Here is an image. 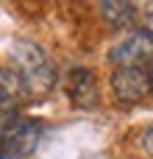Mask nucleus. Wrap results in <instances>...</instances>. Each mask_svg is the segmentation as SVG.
<instances>
[{
  "label": "nucleus",
  "mask_w": 153,
  "mask_h": 159,
  "mask_svg": "<svg viewBox=\"0 0 153 159\" xmlns=\"http://www.w3.org/2000/svg\"><path fill=\"white\" fill-rule=\"evenodd\" d=\"M98 6L111 28H131L137 20V0H98Z\"/></svg>",
  "instance_id": "obj_6"
},
{
  "label": "nucleus",
  "mask_w": 153,
  "mask_h": 159,
  "mask_svg": "<svg viewBox=\"0 0 153 159\" xmlns=\"http://www.w3.org/2000/svg\"><path fill=\"white\" fill-rule=\"evenodd\" d=\"M8 61L20 73L28 95H47L56 87V67L50 56L31 39H14L8 48Z\"/></svg>",
  "instance_id": "obj_1"
},
{
  "label": "nucleus",
  "mask_w": 153,
  "mask_h": 159,
  "mask_svg": "<svg viewBox=\"0 0 153 159\" xmlns=\"http://www.w3.org/2000/svg\"><path fill=\"white\" fill-rule=\"evenodd\" d=\"M111 67H148L153 64V31L134 28L125 39H120L109 50Z\"/></svg>",
  "instance_id": "obj_2"
},
{
  "label": "nucleus",
  "mask_w": 153,
  "mask_h": 159,
  "mask_svg": "<svg viewBox=\"0 0 153 159\" xmlns=\"http://www.w3.org/2000/svg\"><path fill=\"white\" fill-rule=\"evenodd\" d=\"M114 101L123 106H137L151 95V67H114L111 73Z\"/></svg>",
  "instance_id": "obj_3"
},
{
  "label": "nucleus",
  "mask_w": 153,
  "mask_h": 159,
  "mask_svg": "<svg viewBox=\"0 0 153 159\" xmlns=\"http://www.w3.org/2000/svg\"><path fill=\"white\" fill-rule=\"evenodd\" d=\"M20 120H22V117H20V101L11 98V95H6V92L0 89V145L6 143V137L14 131V126H17Z\"/></svg>",
  "instance_id": "obj_7"
},
{
  "label": "nucleus",
  "mask_w": 153,
  "mask_h": 159,
  "mask_svg": "<svg viewBox=\"0 0 153 159\" xmlns=\"http://www.w3.org/2000/svg\"><path fill=\"white\" fill-rule=\"evenodd\" d=\"M67 95H70L72 106H78V109H95L98 101H100L95 73L86 70V67L70 70V75H67Z\"/></svg>",
  "instance_id": "obj_5"
},
{
  "label": "nucleus",
  "mask_w": 153,
  "mask_h": 159,
  "mask_svg": "<svg viewBox=\"0 0 153 159\" xmlns=\"http://www.w3.org/2000/svg\"><path fill=\"white\" fill-rule=\"evenodd\" d=\"M151 89H153V64H151Z\"/></svg>",
  "instance_id": "obj_9"
},
{
  "label": "nucleus",
  "mask_w": 153,
  "mask_h": 159,
  "mask_svg": "<svg viewBox=\"0 0 153 159\" xmlns=\"http://www.w3.org/2000/svg\"><path fill=\"white\" fill-rule=\"evenodd\" d=\"M39 137H42V123L39 120H31V117H22L14 131L6 137V143L0 145V157L3 159H25L31 157L39 145Z\"/></svg>",
  "instance_id": "obj_4"
},
{
  "label": "nucleus",
  "mask_w": 153,
  "mask_h": 159,
  "mask_svg": "<svg viewBox=\"0 0 153 159\" xmlns=\"http://www.w3.org/2000/svg\"><path fill=\"white\" fill-rule=\"evenodd\" d=\"M142 151H145V154L153 159V126L145 131V137H142Z\"/></svg>",
  "instance_id": "obj_8"
}]
</instances>
